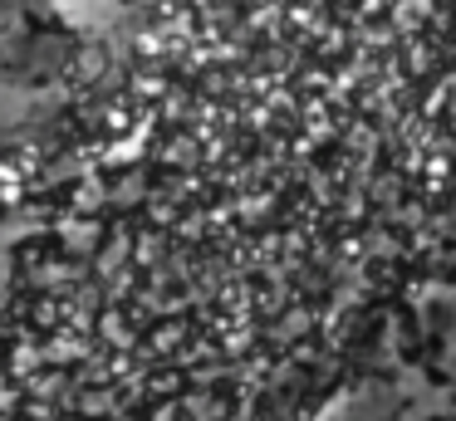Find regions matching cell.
I'll use <instances>...</instances> for the list:
<instances>
[{"instance_id": "obj_1", "label": "cell", "mask_w": 456, "mask_h": 421, "mask_svg": "<svg viewBox=\"0 0 456 421\" xmlns=\"http://www.w3.org/2000/svg\"><path fill=\"white\" fill-rule=\"evenodd\" d=\"M436 421H456V411H452V417H436Z\"/></svg>"}, {"instance_id": "obj_2", "label": "cell", "mask_w": 456, "mask_h": 421, "mask_svg": "<svg viewBox=\"0 0 456 421\" xmlns=\"http://www.w3.org/2000/svg\"><path fill=\"white\" fill-rule=\"evenodd\" d=\"M452 407H456V382H452Z\"/></svg>"}]
</instances>
